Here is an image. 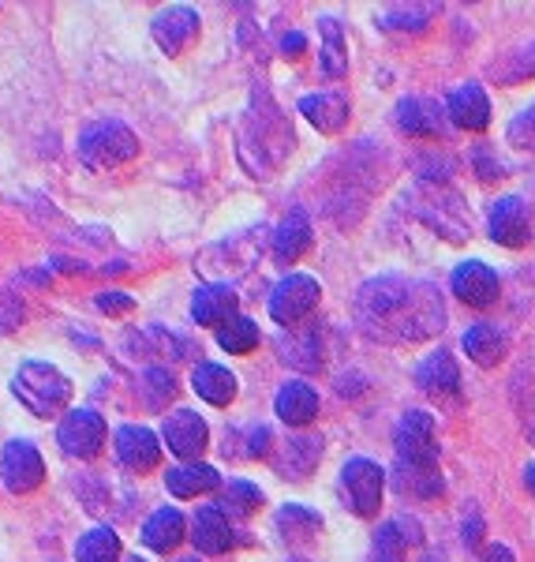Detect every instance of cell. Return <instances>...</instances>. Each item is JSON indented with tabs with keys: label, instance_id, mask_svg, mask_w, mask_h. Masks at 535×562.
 <instances>
[{
	"label": "cell",
	"instance_id": "6da1fadb",
	"mask_svg": "<svg viewBox=\"0 0 535 562\" xmlns=\"http://www.w3.org/2000/svg\"><path fill=\"white\" fill-rule=\"evenodd\" d=\"M352 315L367 338L386 341V346H405V341L434 338L446 323V304H442L439 285H431V281L383 274L360 285Z\"/></svg>",
	"mask_w": 535,
	"mask_h": 562
},
{
	"label": "cell",
	"instance_id": "7a4b0ae2",
	"mask_svg": "<svg viewBox=\"0 0 535 562\" xmlns=\"http://www.w3.org/2000/svg\"><path fill=\"white\" fill-rule=\"evenodd\" d=\"M12 394L31 409L34 416H60L71 402V379L60 368L42 364V360H26L12 379Z\"/></svg>",
	"mask_w": 535,
	"mask_h": 562
},
{
	"label": "cell",
	"instance_id": "3957f363",
	"mask_svg": "<svg viewBox=\"0 0 535 562\" xmlns=\"http://www.w3.org/2000/svg\"><path fill=\"white\" fill-rule=\"evenodd\" d=\"M139 154V139L121 121H94L79 132V161L87 169H113Z\"/></svg>",
	"mask_w": 535,
	"mask_h": 562
},
{
	"label": "cell",
	"instance_id": "277c9868",
	"mask_svg": "<svg viewBox=\"0 0 535 562\" xmlns=\"http://www.w3.org/2000/svg\"><path fill=\"white\" fill-rule=\"evenodd\" d=\"M397 461L412 469H439V442H434V416L431 413H405L394 431Z\"/></svg>",
	"mask_w": 535,
	"mask_h": 562
},
{
	"label": "cell",
	"instance_id": "5b68a950",
	"mask_svg": "<svg viewBox=\"0 0 535 562\" xmlns=\"http://www.w3.org/2000/svg\"><path fill=\"white\" fill-rule=\"evenodd\" d=\"M319 296H322V289H319V281H315V278H307V274L281 278L274 285V293H270V319L281 323V326L304 323L307 315L315 312Z\"/></svg>",
	"mask_w": 535,
	"mask_h": 562
},
{
	"label": "cell",
	"instance_id": "8992f818",
	"mask_svg": "<svg viewBox=\"0 0 535 562\" xmlns=\"http://www.w3.org/2000/svg\"><path fill=\"white\" fill-rule=\"evenodd\" d=\"M341 487L349 495V506L360 514V518H371L383 506V492H386V473L378 469V461L371 458H352L349 465L341 469Z\"/></svg>",
	"mask_w": 535,
	"mask_h": 562
},
{
	"label": "cell",
	"instance_id": "52a82bcc",
	"mask_svg": "<svg viewBox=\"0 0 535 562\" xmlns=\"http://www.w3.org/2000/svg\"><path fill=\"white\" fill-rule=\"evenodd\" d=\"M57 442L68 458L90 461L105 447V420L94 409H68L57 424Z\"/></svg>",
	"mask_w": 535,
	"mask_h": 562
},
{
	"label": "cell",
	"instance_id": "ba28073f",
	"mask_svg": "<svg viewBox=\"0 0 535 562\" xmlns=\"http://www.w3.org/2000/svg\"><path fill=\"white\" fill-rule=\"evenodd\" d=\"M0 480H4V487L15 495H26V492H34V487H42L45 461L38 454V447L26 439L8 442L4 454H0Z\"/></svg>",
	"mask_w": 535,
	"mask_h": 562
},
{
	"label": "cell",
	"instance_id": "9c48e42d",
	"mask_svg": "<svg viewBox=\"0 0 535 562\" xmlns=\"http://www.w3.org/2000/svg\"><path fill=\"white\" fill-rule=\"evenodd\" d=\"M161 435H166L169 454H177L180 461H184V465H192V461H198V454L206 450V442H210V428H206L203 416L192 413V409L169 413Z\"/></svg>",
	"mask_w": 535,
	"mask_h": 562
},
{
	"label": "cell",
	"instance_id": "30bf717a",
	"mask_svg": "<svg viewBox=\"0 0 535 562\" xmlns=\"http://www.w3.org/2000/svg\"><path fill=\"white\" fill-rule=\"evenodd\" d=\"M150 31H153V42L161 45V53L180 57V53L198 38V15H195V8H187V4L161 8V12L153 15Z\"/></svg>",
	"mask_w": 535,
	"mask_h": 562
},
{
	"label": "cell",
	"instance_id": "8fae6325",
	"mask_svg": "<svg viewBox=\"0 0 535 562\" xmlns=\"http://www.w3.org/2000/svg\"><path fill=\"white\" fill-rule=\"evenodd\" d=\"M161 442L158 435L150 428H143V424H124L121 431H116V458H121L124 469H132V473H150L153 465L161 461Z\"/></svg>",
	"mask_w": 535,
	"mask_h": 562
},
{
	"label": "cell",
	"instance_id": "7c38bea8",
	"mask_svg": "<svg viewBox=\"0 0 535 562\" xmlns=\"http://www.w3.org/2000/svg\"><path fill=\"white\" fill-rule=\"evenodd\" d=\"M449 289H453V296H460L468 307H491L498 301V274L487 262L471 259L453 270Z\"/></svg>",
	"mask_w": 535,
	"mask_h": 562
},
{
	"label": "cell",
	"instance_id": "4fadbf2b",
	"mask_svg": "<svg viewBox=\"0 0 535 562\" xmlns=\"http://www.w3.org/2000/svg\"><path fill=\"white\" fill-rule=\"evenodd\" d=\"M394 121L405 135H416V139H442L446 135L442 109L428 98H401L394 109Z\"/></svg>",
	"mask_w": 535,
	"mask_h": 562
},
{
	"label": "cell",
	"instance_id": "5bb4252c",
	"mask_svg": "<svg viewBox=\"0 0 535 562\" xmlns=\"http://www.w3.org/2000/svg\"><path fill=\"white\" fill-rule=\"evenodd\" d=\"M274 409L288 428H307V424L319 416V390L311 383H304V379H288V383L277 390Z\"/></svg>",
	"mask_w": 535,
	"mask_h": 562
},
{
	"label": "cell",
	"instance_id": "9a60e30c",
	"mask_svg": "<svg viewBox=\"0 0 535 562\" xmlns=\"http://www.w3.org/2000/svg\"><path fill=\"white\" fill-rule=\"evenodd\" d=\"M491 237L494 244H502V248H524V244H528L532 237L528 211H524V203L516 195L498 199L491 206Z\"/></svg>",
	"mask_w": 535,
	"mask_h": 562
},
{
	"label": "cell",
	"instance_id": "2e32d148",
	"mask_svg": "<svg viewBox=\"0 0 535 562\" xmlns=\"http://www.w3.org/2000/svg\"><path fill=\"white\" fill-rule=\"evenodd\" d=\"M236 304H240V296H236L229 285H217V281H210V285L195 289L192 319L198 326H217V330H221L225 323L236 319Z\"/></svg>",
	"mask_w": 535,
	"mask_h": 562
},
{
	"label": "cell",
	"instance_id": "e0dca14e",
	"mask_svg": "<svg viewBox=\"0 0 535 562\" xmlns=\"http://www.w3.org/2000/svg\"><path fill=\"white\" fill-rule=\"evenodd\" d=\"M446 113L457 128H468V132H483L491 124V102H487L483 87L479 83H465L449 94L446 102Z\"/></svg>",
	"mask_w": 535,
	"mask_h": 562
},
{
	"label": "cell",
	"instance_id": "ac0fdd59",
	"mask_svg": "<svg viewBox=\"0 0 535 562\" xmlns=\"http://www.w3.org/2000/svg\"><path fill=\"white\" fill-rule=\"evenodd\" d=\"M416 383H420L423 394H431V397H457V390H460L457 360H453L446 349L431 352V357L416 368Z\"/></svg>",
	"mask_w": 535,
	"mask_h": 562
},
{
	"label": "cell",
	"instance_id": "d6986e66",
	"mask_svg": "<svg viewBox=\"0 0 535 562\" xmlns=\"http://www.w3.org/2000/svg\"><path fill=\"white\" fill-rule=\"evenodd\" d=\"M311 240H315V233H311V222H307L304 211L288 214L274 229V237H270V244H274V259L281 267H293V262L311 248Z\"/></svg>",
	"mask_w": 535,
	"mask_h": 562
},
{
	"label": "cell",
	"instance_id": "ffe728a7",
	"mask_svg": "<svg viewBox=\"0 0 535 562\" xmlns=\"http://www.w3.org/2000/svg\"><path fill=\"white\" fill-rule=\"evenodd\" d=\"M192 540L203 555H225L232 548V529L217 506H198L195 521H192Z\"/></svg>",
	"mask_w": 535,
	"mask_h": 562
},
{
	"label": "cell",
	"instance_id": "44dd1931",
	"mask_svg": "<svg viewBox=\"0 0 535 562\" xmlns=\"http://www.w3.org/2000/svg\"><path fill=\"white\" fill-rule=\"evenodd\" d=\"M300 113L307 121L315 124L319 132L333 135L344 128V121H349V98L338 94V90H322V94H307L300 98Z\"/></svg>",
	"mask_w": 535,
	"mask_h": 562
},
{
	"label": "cell",
	"instance_id": "7402d4cb",
	"mask_svg": "<svg viewBox=\"0 0 535 562\" xmlns=\"http://www.w3.org/2000/svg\"><path fill=\"white\" fill-rule=\"evenodd\" d=\"M465 352L479 368H498L510 352V338L494 323H476L465 330Z\"/></svg>",
	"mask_w": 535,
	"mask_h": 562
},
{
	"label": "cell",
	"instance_id": "603a6c76",
	"mask_svg": "<svg viewBox=\"0 0 535 562\" xmlns=\"http://www.w3.org/2000/svg\"><path fill=\"white\" fill-rule=\"evenodd\" d=\"M319 458H322V442L315 439V435H296V439H288L285 447H281V454L274 458V469L285 480H304L319 465Z\"/></svg>",
	"mask_w": 535,
	"mask_h": 562
},
{
	"label": "cell",
	"instance_id": "cb8c5ba5",
	"mask_svg": "<svg viewBox=\"0 0 535 562\" xmlns=\"http://www.w3.org/2000/svg\"><path fill=\"white\" fill-rule=\"evenodd\" d=\"M166 487H169V495H177V498H195V495L217 492V487H221V473H217L214 465L192 461V465L169 469V473H166Z\"/></svg>",
	"mask_w": 535,
	"mask_h": 562
},
{
	"label": "cell",
	"instance_id": "d4e9b609",
	"mask_svg": "<svg viewBox=\"0 0 535 562\" xmlns=\"http://www.w3.org/2000/svg\"><path fill=\"white\" fill-rule=\"evenodd\" d=\"M277 352H281V360H285V364H293L300 371H319L322 368V341H319V330H315V326L281 338Z\"/></svg>",
	"mask_w": 535,
	"mask_h": 562
},
{
	"label": "cell",
	"instance_id": "484cf974",
	"mask_svg": "<svg viewBox=\"0 0 535 562\" xmlns=\"http://www.w3.org/2000/svg\"><path fill=\"white\" fill-rule=\"evenodd\" d=\"M192 390L210 405H229L236 397V375L221 364H195Z\"/></svg>",
	"mask_w": 535,
	"mask_h": 562
},
{
	"label": "cell",
	"instance_id": "4316f807",
	"mask_svg": "<svg viewBox=\"0 0 535 562\" xmlns=\"http://www.w3.org/2000/svg\"><path fill=\"white\" fill-rule=\"evenodd\" d=\"M180 540H184V514L172 510V506H161V510L143 525V543H147L150 551H172Z\"/></svg>",
	"mask_w": 535,
	"mask_h": 562
},
{
	"label": "cell",
	"instance_id": "83f0119b",
	"mask_svg": "<svg viewBox=\"0 0 535 562\" xmlns=\"http://www.w3.org/2000/svg\"><path fill=\"white\" fill-rule=\"evenodd\" d=\"M420 540V529L416 521H386L383 529L375 532V562H405L408 543Z\"/></svg>",
	"mask_w": 535,
	"mask_h": 562
},
{
	"label": "cell",
	"instance_id": "f1b7e54d",
	"mask_svg": "<svg viewBox=\"0 0 535 562\" xmlns=\"http://www.w3.org/2000/svg\"><path fill=\"white\" fill-rule=\"evenodd\" d=\"M76 559L79 562H116L121 559V537H116V529L98 525V529L83 532L76 543Z\"/></svg>",
	"mask_w": 535,
	"mask_h": 562
},
{
	"label": "cell",
	"instance_id": "f546056e",
	"mask_svg": "<svg viewBox=\"0 0 535 562\" xmlns=\"http://www.w3.org/2000/svg\"><path fill=\"white\" fill-rule=\"evenodd\" d=\"M214 506L225 514V518H251V514L262 506V492L255 484H248V480H232Z\"/></svg>",
	"mask_w": 535,
	"mask_h": 562
},
{
	"label": "cell",
	"instance_id": "4dcf8cb0",
	"mask_svg": "<svg viewBox=\"0 0 535 562\" xmlns=\"http://www.w3.org/2000/svg\"><path fill=\"white\" fill-rule=\"evenodd\" d=\"M397 492L401 495H416V498H434L442 495V473L439 469H412L397 461V476H394Z\"/></svg>",
	"mask_w": 535,
	"mask_h": 562
},
{
	"label": "cell",
	"instance_id": "1f68e13d",
	"mask_svg": "<svg viewBox=\"0 0 535 562\" xmlns=\"http://www.w3.org/2000/svg\"><path fill=\"white\" fill-rule=\"evenodd\" d=\"M277 529H281V537H285V540H307V537H315V532L322 529V518L315 510H307V506H300V503H288L285 510L277 514Z\"/></svg>",
	"mask_w": 535,
	"mask_h": 562
},
{
	"label": "cell",
	"instance_id": "d6a6232c",
	"mask_svg": "<svg viewBox=\"0 0 535 562\" xmlns=\"http://www.w3.org/2000/svg\"><path fill=\"white\" fill-rule=\"evenodd\" d=\"M217 346L225 352H236V357H243V352H251L259 346V326L248 319V315H236L232 323H225L221 330H217Z\"/></svg>",
	"mask_w": 535,
	"mask_h": 562
},
{
	"label": "cell",
	"instance_id": "836d02e7",
	"mask_svg": "<svg viewBox=\"0 0 535 562\" xmlns=\"http://www.w3.org/2000/svg\"><path fill=\"white\" fill-rule=\"evenodd\" d=\"M322 31V71L330 79H341L344 68H349V60H344V38H341V26L338 20H322L319 23Z\"/></svg>",
	"mask_w": 535,
	"mask_h": 562
},
{
	"label": "cell",
	"instance_id": "e575fe53",
	"mask_svg": "<svg viewBox=\"0 0 535 562\" xmlns=\"http://www.w3.org/2000/svg\"><path fill=\"white\" fill-rule=\"evenodd\" d=\"M434 12H439L434 4H394L383 23L386 31H420V26H428Z\"/></svg>",
	"mask_w": 535,
	"mask_h": 562
},
{
	"label": "cell",
	"instance_id": "d590c367",
	"mask_svg": "<svg viewBox=\"0 0 535 562\" xmlns=\"http://www.w3.org/2000/svg\"><path fill=\"white\" fill-rule=\"evenodd\" d=\"M172 394H177V379H172L166 368H150L147 371V405L150 409H161Z\"/></svg>",
	"mask_w": 535,
	"mask_h": 562
},
{
	"label": "cell",
	"instance_id": "8d00e7d4",
	"mask_svg": "<svg viewBox=\"0 0 535 562\" xmlns=\"http://www.w3.org/2000/svg\"><path fill=\"white\" fill-rule=\"evenodd\" d=\"M510 143L513 147H521V150H535V105H528L524 109L521 116H516V121L510 124Z\"/></svg>",
	"mask_w": 535,
	"mask_h": 562
},
{
	"label": "cell",
	"instance_id": "74e56055",
	"mask_svg": "<svg viewBox=\"0 0 535 562\" xmlns=\"http://www.w3.org/2000/svg\"><path fill=\"white\" fill-rule=\"evenodd\" d=\"M26 319V307L15 293H8V289H0V334L15 330Z\"/></svg>",
	"mask_w": 535,
	"mask_h": 562
},
{
	"label": "cell",
	"instance_id": "f35d334b",
	"mask_svg": "<svg viewBox=\"0 0 535 562\" xmlns=\"http://www.w3.org/2000/svg\"><path fill=\"white\" fill-rule=\"evenodd\" d=\"M98 307H102L105 315H116V312H132L135 301L128 293H102L98 296Z\"/></svg>",
	"mask_w": 535,
	"mask_h": 562
},
{
	"label": "cell",
	"instance_id": "ab89813d",
	"mask_svg": "<svg viewBox=\"0 0 535 562\" xmlns=\"http://www.w3.org/2000/svg\"><path fill=\"white\" fill-rule=\"evenodd\" d=\"M476 166H479V177L483 180H494L498 173H502V161H491V150L487 147L476 150Z\"/></svg>",
	"mask_w": 535,
	"mask_h": 562
},
{
	"label": "cell",
	"instance_id": "60d3db41",
	"mask_svg": "<svg viewBox=\"0 0 535 562\" xmlns=\"http://www.w3.org/2000/svg\"><path fill=\"white\" fill-rule=\"evenodd\" d=\"M251 458H270V428H255L251 431Z\"/></svg>",
	"mask_w": 535,
	"mask_h": 562
},
{
	"label": "cell",
	"instance_id": "b9f144b4",
	"mask_svg": "<svg viewBox=\"0 0 535 562\" xmlns=\"http://www.w3.org/2000/svg\"><path fill=\"white\" fill-rule=\"evenodd\" d=\"M304 49H307L304 34H285V38H281V53H293V57H300Z\"/></svg>",
	"mask_w": 535,
	"mask_h": 562
},
{
	"label": "cell",
	"instance_id": "7bdbcfd3",
	"mask_svg": "<svg viewBox=\"0 0 535 562\" xmlns=\"http://www.w3.org/2000/svg\"><path fill=\"white\" fill-rule=\"evenodd\" d=\"M483 562H516L513 551L505 548V543H491V548L483 551Z\"/></svg>",
	"mask_w": 535,
	"mask_h": 562
},
{
	"label": "cell",
	"instance_id": "ee69618b",
	"mask_svg": "<svg viewBox=\"0 0 535 562\" xmlns=\"http://www.w3.org/2000/svg\"><path fill=\"white\" fill-rule=\"evenodd\" d=\"M479 532H483V521H479V518L465 521V543H468V548H476V543H479Z\"/></svg>",
	"mask_w": 535,
	"mask_h": 562
},
{
	"label": "cell",
	"instance_id": "f6af8a7d",
	"mask_svg": "<svg viewBox=\"0 0 535 562\" xmlns=\"http://www.w3.org/2000/svg\"><path fill=\"white\" fill-rule=\"evenodd\" d=\"M524 487H528V492L535 495V461H532L528 469H524Z\"/></svg>",
	"mask_w": 535,
	"mask_h": 562
},
{
	"label": "cell",
	"instance_id": "bcb514c9",
	"mask_svg": "<svg viewBox=\"0 0 535 562\" xmlns=\"http://www.w3.org/2000/svg\"><path fill=\"white\" fill-rule=\"evenodd\" d=\"M524 431H528V439L535 442V409H532L528 416H524Z\"/></svg>",
	"mask_w": 535,
	"mask_h": 562
},
{
	"label": "cell",
	"instance_id": "7dc6e473",
	"mask_svg": "<svg viewBox=\"0 0 535 562\" xmlns=\"http://www.w3.org/2000/svg\"><path fill=\"white\" fill-rule=\"evenodd\" d=\"M423 562H442L439 555H428V559H423Z\"/></svg>",
	"mask_w": 535,
	"mask_h": 562
},
{
	"label": "cell",
	"instance_id": "c3c4849f",
	"mask_svg": "<svg viewBox=\"0 0 535 562\" xmlns=\"http://www.w3.org/2000/svg\"><path fill=\"white\" fill-rule=\"evenodd\" d=\"M128 562H147V559H139V555H135V559H128Z\"/></svg>",
	"mask_w": 535,
	"mask_h": 562
},
{
	"label": "cell",
	"instance_id": "681fc988",
	"mask_svg": "<svg viewBox=\"0 0 535 562\" xmlns=\"http://www.w3.org/2000/svg\"><path fill=\"white\" fill-rule=\"evenodd\" d=\"M177 562H198V559H177Z\"/></svg>",
	"mask_w": 535,
	"mask_h": 562
}]
</instances>
